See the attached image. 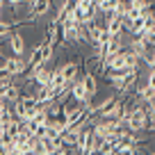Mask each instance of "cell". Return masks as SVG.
<instances>
[{
    "label": "cell",
    "instance_id": "cell-10",
    "mask_svg": "<svg viewBox=\"0 0 155 155\" xmlns=\"http://www.w3.org/2000/svg\"><path fill=\"white\" fill-rule=\"evenodd\" d=\"M7 5H18V2H23V0H5Z\"/></svg>",
    "mask_w": 155,
    "mask_h": 155
},
{
    "label": "cell",
    "instance_id": "cell-11",
    "mask_svg": "<svg viewBox=\"0 0 155 155\" xmlns=\"http://www.w3.org/2000/svg\"><path fill=\"white\" fill-rule=\"evenodd\" d=\"M2 5H5V0H0V7H2Z\"/></svg>",
    "mask_w": 155,
    "mask_h": 155
},
{
    "label": "cell",
    "instance_id": "cell-4",
    "mask_svg": "<svg viewBox=\"0 0 155 155\" xmlns=\"http://www.w3.org/2000/svg\"><path fill=\"white\" fill-rule=\"evenodd\" d=\"M71 98H75L78 103H84V101H89L91 96H87V89H84V84H82V78L78 75L75 80L71 82V94H68Z\"/></svg>",
    "mask_w": 155,
    "mask_h": 155
},
{
    "label": "cell",
    "instance_id": "cell-2",
    "mask_svg": "<svg viewBox=\"0 0 155 155\" xmlns=\"http://www.w3.org/2000/svg\"><path fill=\"white\" fill-rule=\"evenodd\" d=\"M7 37H9V48H12V55H16V57H23L25 50H28V44H25L23 32H9Z\"/></svg>",
    "mask_w": 155,
    "mask_h": 155
},
{
    "label": "cell",
    "instance_id": "cell-6",
    "mask_svg": "<svg viewBox=\"0 0 155 155\" xmlns=\"http://www.w3.org/2000/svg\"><path fill=\"white\" fill-rule=\"evenodd\" d=\"M82 84H84V89H87V96H96L98 80H96V73L94 71H84L82 73Z\"/></svg>",
    "mask_w": 155,
    "mask_h": 155
},
{
    "label": "cell",
    "instance_id": "cell-1",
    "mask_svg": "<svg viewBox=\"0 0 155 155\" xmlns=\"http://www.w3.org/2000/svg\"><path fill=\"white\" fill-rule=\"evenodd\" d=\"M73 14H75L78 23L94 21V18H96V14H98L96 2H94V0H75V5H73Z\"/></svg>",
    "mask_w": 155,
    "mask_h": 155
},
{
    "label": "cell",
    "instance_id": "cell-12",
    "mask_svg": "<svg viewBox=\"0 0 155 155\" xmlns=\"http://www.w3.org/2000/svg\"><path fill=\"white\" fill-rule=\"evenodd\" d=\"M0 18H2V7H0Z\"/></svg>",
    "mask_w": 155,
    "mask_h": 155
},
{
    "label": "cell",
    "instance_id": "cell-8",
    "mask_svg": "<svg viewBox=\"0 0 155 155\" xmlns=\"http://www.w3.org/2000/svg\"><path fill=\"white\" fill-rule=\"evenodd\" d=\"M46 41L53 44V46H57V41H59V23L57 21H53V23L48 25V37H46Z\"/></svg>",
    "mask_w": 155,
    "mask_h": 155
},
{
    "label": "cell",
    "instance_id": "cell-9",
    "mask_svg": "<svg viewBox=\"0 0 155 155\" xmlns=\"http://www.w3.org/2000/svg\"><path fill=\"white\" fill-rule=\"evenodd\" d=\"M16 25H14V21H7V18H0V39L2 37H7V34L14 30Z\"/></svg>",
    "mask_w": 155,
    "mask_h": 155
},
{
    "label": "cell",
    "instance_id": "cell-5",
    "mask_svg": "<svg viewBox=\"0 0 155 155\" xmlns=\"http://www.w3.org/2000/svg\"><path fill=\"white\" fill-rule=\"evenodd\" d=\"M53 9V0H30V12L34 16H46L48 12Z\"/></svg>",
    "mask_w": 155,
    "mask_h": 155
},
{
    "label": "cell",
    "instance_id": "cell-7",
    "mask_svg": "<svg viewBox=\"0 0 155 155\" xmlns=\"http://www.w3.org/2000/svg\"><path fill=\"white\" fill-rule=\"evenodd\" d=\"M0 98H5V103H7V105L16 103V101L21 98V87H18V84H14V82H12V84H7V87H5V91L0 94Z\"/></svg>",
    "mask_w": 155,
    "mask_h": 155
},
{
    "label": "cell",
    "instance_id": "cell-3",
    "mask_svg": "<svg viewBox=\"0 0 155 155\" xmlns=\"http://www.w3.org/2000/svg\"><path fill=\"white\" fill-rule=\"evenodd\" d=\"M59 71H62L64 80H75L78 75H80V71H82V59H71V62H66L64 66H59Z\"/></svg>",
    "mask_w": 155,
    "mask_h": 155
}]
</instances>
